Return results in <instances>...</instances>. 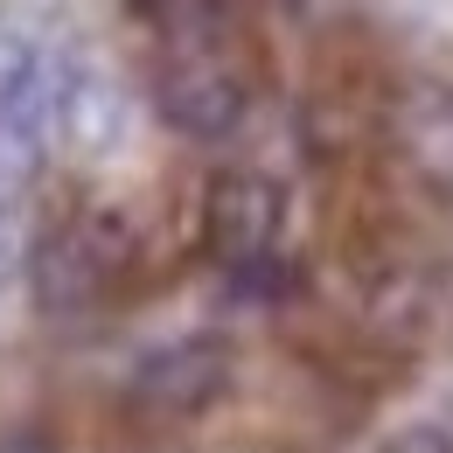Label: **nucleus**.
I'll return each mask as SVG.
<instances>
[{
	"instance_id": "1",
	"label": "nucleus",
	"mask_w": 453,
	"mask_h": 453,
	"mask_svg": "<svg viewBox=\"0 0 453 453\" xmlns=\"http://www.w3.org/2000/svg\"><path fill=\"white\" fill-rule=\"evenodd\" d=\"M133 258V224L119 210H91L77 224L50 230L28 258V286L42 314H84L105 286L119 280V265Z\"/></svg>"
},
{
	"instance_id": "2",
	"label": "nucleus",
	"mask_w": 453,
	"mask_h": 453,
	"mask_svg": "<svg viewBox=\"0 0 453 453\" xmlns=\"http://www.w3.org/2000/svg\"><path fill=\"white\" fill-rule=\"evenodd\" d=\"M230 370H237V356L224 335H181L133 363L126 397H133V411H154V418H196L230 391Z\"/></svg>"
},
{
	"instance_id": "3",
	"label": "nucleus",
	"mask_w": 453,
	"mask_h": 453,
	"mask_svg": "<svg viewBox=\"0 0 453 453\" xmlns=\"http://www.w3.org/2000/svg\"><path fill=\"white\" fill-rule=\"evenodd\" d=\"M286 230V188L273 174L258 168H230L210 181V203H203V244H210V258H224V265H265L273 258V244H280Z\"/></svg>"
},
{
	"instance_id": "4",
	"label": "nucleus",
	"mask_w": 453,
	"mask_h": 453,
	"mask_svg": "<svg viewBox=\"0 0 453 453\" xmlns=\"http://www.w3.org/2000/svg\"><path fill=\"white\" fill-rule=\"evenodd\" d=\"M154 112L168 119L181 140H230L237 119H244V84L210 50H174L154 70Z\"/></svg>"
},
{
	"instance_id": "5",
	"label": "nucleus",
	"mask_w": 453,
	"mask_h": 453,
	"mask_svg": "<svg viewBox=\"0 0 453 453\" xmlns=\"http://www.w3.org/2000/svg\"><path fill=\"white\" fill-rule=\"evenodd\" d=\"M50 119L57 133L84 154V161H105L126 147V126H133V105L119 91V77L91 57H63L57 63V98H50Z\"/></svg>"
},
{
	"instance_id": "6",
	"label": "nucleus",
	"mask_w": 453,
	"mask_h": 453,
	"mask_svg": "<svg viewBox=\"0 0 453 453\" xmlns=\"http://www.w3.org/2000/svg\"><path fill=\"white\" fill-rule=\"evenodd\" d=\"M50 98H57V57L28 28H0V133L42 147Z\"/></svg>"
},
{
	"instance_id": "7",
	"label": "nucleus",
	"mask_w": 453,
	"mask_h": 453,
	"mask_svg": "<svg viewBox=\"0 0 453 453\" xmlns=\"http://www.w3.org/2000/svg\"><path fill=\"white\" fill-rule=\"evenodd\" d=\"M404 140H411V154H418L433 174L453 181V84H426V91L411 98Z\"/></svg>"
},
{
	"instance_id": "8",
	"label": "nucleus",
	"mask_w": 453,
	"mask_h": 453,
	"mask_svg": "<svg viewBox=\"0 0 453 453\" xmlns=\"http://www.w3.org/2000/svg\"><path fill=\"white\" fill-rule=\"evenodd\" d=\"M133 14H140L168 50H203V42L217 35V21H224L217 0H133Z\"/></svg>"
},
{
	"instance_id": "9",
	"label": "nucleus",
	"mask_w": 453,
	"mask_h": 453,
	"mask_svg": "<svg viewBox=\"0 0 453 453\" xmlns=\"http://www.w3.org/2000/svg\"><path fill=\"white\" fill-rule=\"evenodd\" d=\"M21 258H28V237H21V188L0 181V286L21 273Z\"/></svg>"
},
{
	"instance_id": "10",
	"label": "nucleus",
	"mask_w": 453,
	"mask_h": 453,
	"mask_svg": "<svg viewBox=\"0 0 453 453\" xmlns=\"http://www.w3.org/2000/svg\"><path fill=\"white\" fill-rule=\"evenodd\" d=\"M384 453H453V433L440 426V418H418V426H404Z\"/></svg>"
},
{
	"instance_id": "11",
	"label": "nucleus",
	"mask_w": 453,
	"mask_h": 453,
	"mask_svg": "<svg viewBox=\"0 0 453 453\" xmlns=\"http://www.w3.org/2000/svg\"><path fill=\"white\" fill-rule=\"evenodd\" d=\"M0 453H63L50 426H7L0 433Z\"/></svg>"
}]
</instances>
